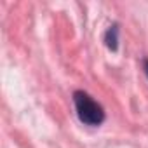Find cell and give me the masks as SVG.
Segmentation results:
<instances>
[{
    "mask_svg": "<svg viewBox=\"0 0 148 148\" xmlns=\"http://www.w3.org/2000/svg\"><path fill=\"white\" fill-rule=\"evenodd\" d=\"M73 101H75V108H77V115L79 119L87 124V125H99L105 120V112L103 108L86 92L77 91L73 94Z\"/></svg>",
    "mask_w": 148,
    "mask_h": 148,
    "instance_id": "1",
    "label": "cell"
},
{
    "mask_svg": "<svg viewBox=\"0 0 148 148\" xmlns=\"http://www.w3.org/2000/svg\"><path fill=\"white\" fill-rule=\"evenodd\" d=\"M106 44L110 49H117V28L113 26L112 30H108V37H106Z\"/></svg>",
    "mask_w": 148,
    "mask_h": 148,
    "instance_id": "2",
    "label": "cell"
},
{
    "mask_svg": "<svg viewBox=\"0 0 148 148\" xmlns=\"http://www.w3.org/2000/svg\"><path fill=\"white\" fill-rule=\"evenodd\" d=\"M143 64H145V73H146V77H148V59H145Z\"/></svg>",
    "mask_w": 148,
    "mask_h": 148,
    "instance_id": "3",
    "label": "cell"
}]
</instances>
